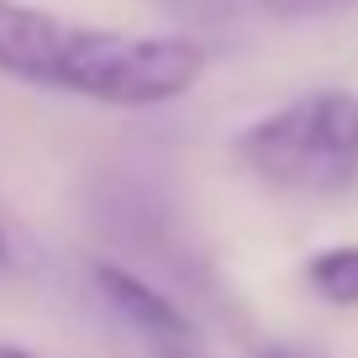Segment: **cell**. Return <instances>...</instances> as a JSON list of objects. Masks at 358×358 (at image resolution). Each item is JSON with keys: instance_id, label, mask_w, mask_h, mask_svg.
<instances>
[{"instance_id": "3", "label": "cell", "mask_w": 358, "mask_h": 358, "mask_svg": "<svg viewBox=\"0 0 358 358\" xmlns=\"http://www.w3.org/2000/svg\"><path fill=\"white\" fill-rule=\"evenodd\" d=\"M95 285H101L106 306H111L122 322H132L137 332L164 337V343H185V337H190V316L179 311L158 285H148L143 274H132V268H122V264H95Z\"/></svg>"}, {"instance_id": "4", "label": "cell", "mask_w": 358, "mask_h": 358, "mask_svg": "<svg viewBox=\"0 0 358 358\" xmlns=\"http://www.w3.org/2000/svg\"><path fill=\"white\" fill-rule=\"evenodd\" d=\"M306 285L322 295L327 306H358V248H322V253L306 264Z\"/></svg>"}, {"instance_id": "8", "label": "cell", "mask_w": 358, "mask_h": 358, "mask_svg": "<svg viewBox=\"0 0 358 358\" xmlns=\"http://www.w3.org/2000/svg\"><path fill=\"white\" fill-rule=\"evenodd\" d=\"M0 358H32V353H22V348H0Z\"/></svg>"}, {"instance_id": "9", "label": "cell", "mask_w": 358, "mask_h": 358, "mask_svg": "<svg viewBox=\"0 0 358 358\" xmlns=\"http://www.w3.org/2000/svg\"><path fill=\"white\" fill-rule=\"evenodd\" d=\"M0 264H6V237H0Z\"/></svg>"}, {"instance_id": "1", "label": "cell", "mask_w": 358, "mask_h": 358, "mask_svg": "<svg viewBox=\"0 0 358 358\" xmlns=\"http://www.w3.org/2000/svg\"><path fill=\"white\" fill-rule=\"evenodd\" d=\"M0 74L101 106H169L201 85L206 48L179 32H106L27 0H0Z\"/></svg>"}, {"instance_id": "6", "label": "cell", "mask_w": 358, "mask_h": 358, "mask_svg": "<svg viewBox=\"0 0 358 358\" xmlns=\"http://www.w3.org/2000/svg\"><path fill=\"white\" fill-rule=\"evenodd\" d=\"M253 6L268 22H322V16H337L358 0H253Z\"/></svg>"}, {"instance_id": "5", "label": "cell", "mask_w": 358, "mask_h": 358, "mask_svg": "<svg viewBox=\"0 0 358 358\" xmlns=\"http://www.w3.org/2000/svg\"><path fill=\"white\" fill-rule=\"evenodd\" d=\"M185 27H237L243 16H258L253 0H158Z\"/></svg>"}, {"instance_id": "2", "label": "cell", "mask_w": 358, "mask_h": 358, "mask_svg": "<svg viewBox=\"0 0 358 358\" xmlns=\"http://www.w3.org/2000/svg\"><path fill=\"white\" fill-rule=\"evenodd\" d=\"M248 174L285 195H337L358 179V95L311 90L237 137Z\"/></svg>"}, {"instance_id": "7", "label": "cell", "mask_w": 358, "mask_h": 358, "mask_svg": "<svg viewBox=\"0 0 358 358\" xmlns=\"http://www.w3.org/2000/svg\"><path fill=\"white\" fill-rule=\"evenodd\" d=\"M258 358H306V353H295V348H264Z\"/></svg>"}]
</instances>
